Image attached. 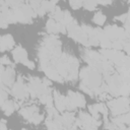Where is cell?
I'll list each match as a JSON object with an SVG mask.
<instances>
[{
	"instance_id": "12",
	"label": "cell",
	"mask_w": 130,
	"mask_h": 130,
	"mask_svg": "<svg viewBox=\"0 0 130 130\" xmlns=\"http://www.w3.org/2000/svg\"><path fill=\"white\" fill-rule=\"evenodd\" d=\"M41 3L46 12H53L57 7V1H41Z\"/></svg>"
},
{
	"instance_id": "10",
	"label": "cell",
	"mask_w": 130,
	"mask_h": 130,
	"mask_svg": "<svg viewBox=\"0 0 130 130\" xmlns=\"http://www.w3.org/2000/svg\"><path fill=\"white\" fill-rule=\"evenodd\" d=\"M1 108V110L5 113V115H7V116H9V115H11L17 108H18V105L16 104V103H14L13 101H5L4 103H3V105L0 107Z\"/></svg>"
},
{
	"instance_id": "13",
	"label": "cell",
	"mask_w": 130,
	"mask_h": 130,
	"mask_svg": "<svg viewBox=\"0 0 130 130\" xmlns=\"http://www.w3.org/2000/svg\"><path fill=\"white\" fill-rule=\"evenodd\" d=\"M44 120V116L42 115V114H40V113H36V114H34L32 116H31V118L29 119V123H32V124H35V125H38V124H40L42 121Z\"/></svg>"
},
{
	"instance_id": "4",
	"label": "cell",
	"mask_w": 130,
	"mask_h": 130,
	"mask_svg": "<svg viewBox=\"0 0 130 130\" xmlns=\"http://www.w3.org/2000/svg\"><path fill=\"white\" fill-rule=\"evenodd\" d=\"M66 98L68 99V101L70 102V104L75 109L76 108H83L85 106V104H86L84 96L81 93H79V92H75V91L69 90Z\"/></svg>"
},
{
	"instance_id": "17",
	"label": "cell",
	"mask_w": 130,
	"mask_h": 130,
	"mask_svg": "<svg viewBox=\"0 0 130 130\" xmlns=\"http://www.w3.org/2000/svg\"><path fill=\"white\" fill-rule=\"evenodd\" d=\"M0 64L1 65H7V66H13L12 65V63H11V61L8 59V57L7 56H2L1 58H0Z\"/></svg>"
},
{
	"instance_id": "19",
	"label": "cell",
	"mask_w": 130,
	"mask_h": 130,
	"mask_svg": "<svg viewBox=\"0 0 130 130\" xmlns=\"http://www.w3.org/2000/svg\"><path fill=\"white\" fill-rule=\"evenodd\" d=\"M129 13L127 12V13H125V14H122V15H119V16H116L115 17V19H118V20H120V21H122L123 23L126 21V20H128L129 19Z\"/></svg>"
},
{
	"instance_id": "25",
	"label": "cell",
	"mask_w": 130,
	"mask_h": 130,
	"mask_svg": "<svg viewBox=\"0 0 130 130\" xmlns=\"http://www.w3.org/2000/svg\"><path fill=\"white\" fill-rule=\"evenodd\" d=\"M22 130H26V129H22Z\"/></svg>"
},
{
	"instance_id": "3",
	"label": "cell",
	"mask_w": 130,
	"mask_h": 130,
	"mask_svg": "<svg viewBox=\"0 0 130 130\" xmlns=\"http://www.w3.org/2000/svg\"><path fill=\"white\" fill-rule=\"evenodd\" d=\"M11 93L13 94V96H15L18 100H23L28 95L27 86L23 82L21 76H18L16 82L13 83L12 88H11Z\"/></svg>"
},
{
	"instance_id": "16",
	"label": "cell",
	"mask_w": 130,
	"mask_h": 130,
	"mask_svg": "<svg viewBox=\"0 0 130 130\" xmlns=\"http://www.w3.org/2000/svg\"><path fill=\"white\" fill-rule=\"evenodd\" d=\"M82 2L83 1H70L69 2V5L72 9L76 10V9H79L80 7H82Z\"/></svg>"
},
{
	"instance_id": "24",
	"label": "cell",
	"mask_w": 130,
	"mask_h": 130,
	"mask_svg": "<svg viewBox=\"0 0 130 130\" xmlns=\"http://www.w3.org/2000/svg\"><path fill=\"white\" fill-rule=\"evenodd\" d=\"M4 71H5V67L0 64V77H1V75L4 73Z\"/></svg>"
},
{
	"instance_id": "22",
	"label": "cell",
	"mask_w": 130,
	"mask_h": 130,
	"mask_svg": "<svg viewBox=\"0 0 130 130\" xmlns=\"http://www.w3.org/2000/svg\"><path fill=\"white\" fill-rule=\"evenodd\" d=\"M0 130H8L7 129V125H6V121L4 119L0 120Z\"/></svg>"
},
{
	"instance_id": "11",
	"label": "cell",
	"mask_w": 130,
	"mask_h": 130,
	"mask_svg": "<svg viewBox=\"0 0 130 130\" xmlns=\"http://www.w3.org/2000/svg\"><path fill=\"white\" fill-rule=\"evenodd\" d=\"M106 20H107V16H106L102 11H98V12L93 15V17H92L93 23H95V24H98V25H103V24L106 22Z\"/></svg>"
},
{
	"instance_id": "5",
	"label": "cell",
	"mask_w": 130,
	"mask_h": 130,
	"mask_svg": "<svg viewBox=\"0 0 130 130\" xmlns=\"http://www.w3.org/2000/svg\"><path fill=\"white\" fill-rule=\"evenodd\" d=\"M53 103L55 104V109L60 112H65L66 111V106H67V98L62 95L59 91L54 90L53 91Z\"/></svg>"
},
{
	"instance_id": "8",
	"label": "cell",
	"mask_w": 130,
	"mask_h": 130,
	"mask_svg": "<svg viewBox=\"0 0 130 130\" xmlns=\"http://www.w3.org/2000/svg\"><path fill=\"white\" fill-rule=\"evenodd\" d=\"M12 56L14 61L17 63H24L26 60H28L27 52L21 46H16V48H14V50L12 51Z\"/></svg>"
},
{
	"instance_id": "18",
	"label": "cell",
	"mask_w": 130,
	"mask_h": 130,
	"mask_svg": "<svg viewBox=\"0 0 130 130\" xmlns=\"http://www.w3.org/2000/svg\"><path fill=\"white\" fill-rule=\"evenodd\" d=\"M79 87H80V89H82V90H83L84 92H86L87 94H89V95H91V96H92V95H94V94H93V92H92V90H91L88 86H86L85 84H83L82 82L79 84Z\"/></svg>"
},
{
	"instance_id": "7",
	"label": "cell",
	"mask_w": 130,
	"mask_h": 130,
	"mask_svg": "<svg viewBox=\"0 0 130 130\" xmlns=\"http://www.w3.org/2000/svg\"><path fill=\"white\" fill-rule=\"evenodd\" d=\"M46 30L49 34H57V32H62L65 34L66 32V27L64 25H62L60 22L55 21L54 19L50 18L47 20L46 23Z\"/></svg>"
},
{
	"instance_id": "20",
	"label": "cell",
	"mask_w": 130,
	"mask_h": 130,
	"mask_svg": "<svg viewBox=\"0 0 130 130\" xmlns=\"http://www.w3.org/2000/svg\"><path fill=\"white\" fill-rule=\"evenodd\" d=\"M8 24L9 23L6 21V19L3 16L0 15V28H6L8 26Z\"/></svg>"
},
{
	"instance_id": "9",
	"label": "cell",
	"mask_w": 130,
	"mask_h": 130,
	"mask_svg": "<svg viewBox=\"0 0 130 130\" xmlns=\"http://www.w3.org/2000/svg\"><path fill=\"white\" fill-rule=\"evenodd\" d=\"M14 46V39L11 35H4L0 37V51L4 52L12 49Z\"/></svg>"
},
{
	"instance_id": "1",
	"label": "cell",
	"mask_w": 130,
	"mask_h": 130,
	"mask_svg": "<svg viewBox=\"0 0 130 130\" xmlns=\"http://www.w3.org/2000/svg\"><path fill=\"white\" fill-rule=\"evenodd\" d=\"M128 106H129V101H128V98H125V96L111 100L108 103V107L114 116H119V115L128 113L129 111Z\"/></svg>"
},
{
	"instance_id": "23",
	"label": "cell",
	"mask_w": 130,
	"mask_h": 130,
	"mask_svg": "<svg viewBox=\"0 0 130 130\" xmlns=\"http://www.w3.org/2000/svg\"><path fill=\"white\" fill-rule=\"evenodd\" d=\"M96 4L98 5H109V4H112V1L111 0H108V1H96Z\"/></svg>"
},
{
	"instance_id": "14",
	"label": "cell",
	"mask_w": 130,
	"mask_h": 130,
	"mask_svg": "<svg viewBox=\"0 0 130 130\" xmlns=\"http://www.w3.org/2000/svg\"><path fill=\"white\" fill-rule=\"evenodd\" d=\"M82 6H83L86 10L92 11V10H95L98 4H96V1H83V2H82Z\"/></svg>"
},
{
	"instance_id": "6",
	"label": "cell",
	"mask_w": 130,
	"mask_h": 130,
	"mask_svg": "<svg viewBox=\"0 0 130 130\" xmlns=\"http://www.w3.org/2000/svg\"><path fill=\"white\" fill-rule=\"evenodd\" d=\"M14 79H15V71H14V68L13 66H8L4 73L1 75V80L3 82V84L8 88L10 86L13 85L14 83Z\"/></svg>"
},
{
	"instance_id": "2",
	"label": "cell",
	"mask_w": 130,
	"mask_h": 130,
	"mask_svg": "<svg viewBox=\"0 0 130 130\" xmlns=\"http://www.w3.org/2000/svg\"><path fill=\"white\" fill-rule=\"evenodd\" d=\"M105 36L109 38L111 41L113 40H119L122 42H126L129 40V37L126 36L124 29L122 27H119L117 25H107L103 29Z\"/></svg>"
},
{
	"instance_id": "15",
	"label": "cell",
	"mask_w": 130,
	"mask_h": 130,
	"mask_svg": "<svg viewBox=\"0 0 130 130\" xmlns=\"http://www.w3.org/2000/svg\"><path fill=\"white\" fill-rule=\"evenodd\" d=\"M8 98V88L7 87H0V107L3 105Z\"/></svg>"
},
{
	"instance_id": "21",
	"label": "cell",
	"mask_w": 130,
	"mask_h": 130,
	"mask_svg": "<svg viewBox=\"0 0 130 130\" xmlns=\"http://www.w3.org/2000/svg\"><path fill=\"white\" fill-rule=\"evenodd\" d=\"M24 66H26L28 69H34L35 68V63L32 62V61H30V60H26L24 63H22Z\"/></svg>"
}]
</instances>
